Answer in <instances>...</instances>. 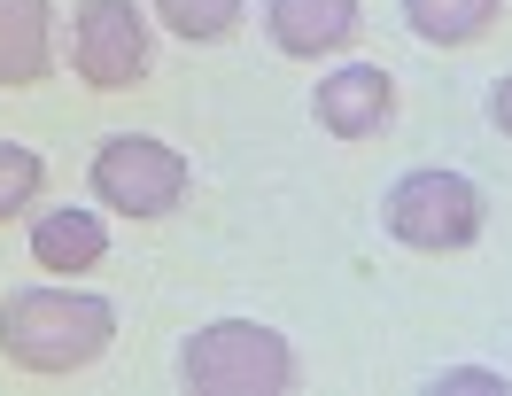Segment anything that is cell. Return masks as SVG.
Wrapping results in <instances>:
<instances>
[{"instance_id": "6da1fadb", "label": "cell", "mask_w": 512, "mask_h": 396, "mask_svg": "<svg viewBox=\"0 0 512 396\" xmlns=\"http://www.w3.org/2000/svg\"><path fill=\"white\" fill-rule=\"evenodd\" d=\"M117 342V311L109 296H78V288H16L0 303V350L24 373H78Z\"/></svg>"}, {"instance_id": "7a4b0ae2", "label": "cell", "mask_w": 512, "mask_h": 396, "mask_svg": "<svg viewBox=\"0 0 512 396\" xmlns=\"http://www.w3.org/2000/svg\"><path fill=\"white\" fill-rule=\"evenodd\" d=\"M295 381H303L295 350L249 319H218V327L187 334V350H179V389L194 396H288Z\"/></svg>"}, {"instance_id": "3957f363", "label": "cell", "mask_w": 512, "mask_h": 396, "mask_svg": "<svg viewBox=\"0 0 512 396\" xmlns=\"http://www.w3.org/2000/svg\"><path fill=\"white\" fill-rule=\"evenodd\" d=\"M86 179H94L101 210H117V218H171L187 202V156L171 140H148V132L101 140Z\"/></svg>"}, {"instance_id": "277c9868", "label": "cell", "mask_w": 512, "mask_h": 396, "mask_svg": "<svg viewBox=\"0 0 512 396\" xmlns=\"http://www.w3.org/2000/svg\"><path fill=\"white\" fill-rule=\"evenodd\" d=\"M481 218H489V210H481V187L458 179V171H412V179H396V195H388V233H396L404 249H427V257L481 241Z\"/></svg>"}, {"instance_id": "5b68a950", "label": "cell", "mask_w": 512, "mask_h": 396, "mask_svg": "<svg viewBox=\"0 0 512 396\" xmlns=\"http://www.w3.org/2000/svg\"><path fill=\"white\" fill-rule=\"evenodd\" d=\"M70 63L94 94H125L148 78V24L132 0H86L78 32H70Z\"/></svg>"}, {"instance_id": "8992f818", "label": "cell", "mask_w": 512, "mask_h": 396, "mask_svg": "<svg viewBox=\"0 0 512 396\" xmlns=\"http://www.w3.org/2000/svg\"><path fill=\"white\" fill-rule=\"evenodd\" d=\"M311 117H319L334 140H381V132L396 125V78H388L381 63H342V70H326Z\"/></svg>"}, {"instance_id": "52a82bcc", "label": "cell", "mask_w": 512, "mask_h": 396, "mask_svg": "<svg viewBox=\"0 0 512 396\" xmlns=\"http://www.w3.org/2000/svg\"><path fill=\"white\" fill-rule=\"evenodd\" d=\"M264 32H272L280 55L319 63V55H342L357 39V0H272L264 8Z\"/></svg>"}, {"instance_id": "ba28073f", "label": "cell", "mask_w": 512, "mask_h": 396, "mask_svg": "<svg viewBox=\"0 0 512 396\" xmlns=\"http://www.w3.org/2000/svg\"><path fill=\"white\" fill-rule=\"evenodd\" d=\"M55 70V8L0 0V86H39Z\"/></svg>"}, {"instance_id": "9c48e42d", "label": "cell", "mask_w": 512, "mask_h": 396, "mask_svg": "<svg viewBox=\"0 0 512 396\" xmlns=\"http://www.w3.org/2000/svg\"><path fill=\"white\" fill-rule=\"evenodd\" d=\"M32 257L70 280V272H94V264L109 257V233H101L94 210H47L32 226Z\"/></svg>"}, {"instance_id": "30bf717a", "label": "cell", "mask_w": 512, "mask_h": 396, "mask_svg": "<svg viewBox=\"0 0 512 396\" xmlns=\"http://www.w3.org/2000/svg\"><path fill=\"white\" fill-rule=\"evenodd\" d=\"M505 16V0H404V24H412L427 47H466L489 24Z\"/></svg>"}, {"instance_id": "8fae6325", "label": "cell", "mask_w": 512, "mask_h": 396, "mask_svg": "<svg viewBox=\"0 0 512 396\" xmlns=\"http://www.w3.org/2000/svg\"><path fill=\"white\" fill-rule=\"evenodd\" d=\"M156 16L179 39H225L241 16H249V0H156Z\"/></svg>"}, {"instance_id": "7c38bea8", "label": "cell", "mask_w": 512, "mask_h": 396, "mask_svg": "<svg viewBox=\"0 0 512 396\" xmlns=\"http://www.w3.org/2000/svg\"><path fill=\"white\" fill-rule=\"evenodd\" d=\"M39 179H47V164H39L32 148H16V140H0V226H8L16 210H32Z\"/></svg>"}, {"instance_id": "4fadbf2b", "label": "cell", "mask_w": 512, "mask_h": 396, "mask_svg": "<svg viewBox=\"0 0 512 396\" xmlns=\"http://www.w3.org/2000/svg\"><path fill=\"white\" fill-rule=\"evenodd\" d=\"M435 396H512V381H505V373H474V365H458V373L435 381Z\"/></svg>"}, {"instance_id": "5bb4252c", "label": "cell", "mask_w": 512, "mask_h": 396, "mask_svg": "<svg viewBox=\"0 0 512 396\" xmlns=\"http://www.w3.org/2000/svg\"><path fill=\"white\" fill-rule=\"evenodd\" d=\"M489 125L512 140V78H497V86H489Z\"/></svg>"}]
</instances>
